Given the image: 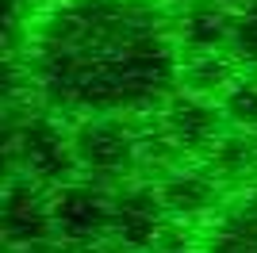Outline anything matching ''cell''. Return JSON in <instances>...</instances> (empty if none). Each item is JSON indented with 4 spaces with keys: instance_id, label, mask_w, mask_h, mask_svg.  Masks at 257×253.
<instances>
[{
    "instance_id": "obj_19",
    "label": "cell",
    "mask_w": 257,
    "mask_h": 253,
    "mask_svg": "<svg viewBox=\"0 0 257 253\" xmlns=\"http://www.w3.org/2000/svg\"><path fill=\"white\" fill-rule=\"evenodd\" d=\"M92 253H127V249H119V245H100V249H92Z\"/></svg>"
},
{
    "instance_id": "obj_13",
    "label": "cell",
    "mask_w": 257,
    "mask_h": 253,
    "mask_svg": "<svg viewBox=\"0 0 257 253\" xmlns=\"http://www.w3.org/2000/svg\"><path fill=\"white\" fill-rule=\"evenodd\" d=\"M219 107H223V115H226L230 126L253 135L257 131V77H238V81L223 92Z\"/></svg>"
},
{
    "instance_id": "obj_20",
    "label": "cell",
    "mask_w": 257,
    "mask_h": 253,
    "mask_svg": "<svg viewBox=\"0 0 257 253\" xmlns=\"http://www.w3.org/2000/svg\"><path fill=\"white\" fill-rule=\"evenodd\" d=\"M31 4H46V8H54V4H62V0H27V8Z\"/></svg>"
},
{
    "instance_id": "obj_14",
    "label": "cell",
    "mask_w": 257,
    "mask_h": 253,
    "mask_svg": "<svg viewBox=\"0 0 257 253\" xmlns=\"http://www.w3.org/2000/svg\"><path fill=\"white\" fill-rule=\"evenodd\" d=\"M230 54L238 62L257 65V0L249 8L234 12V35H230Z\"/></svg>"
},
{
    "instance_id": "obj_18",
    "label": "cell",
    "mask_w": 257,
    "mask_h": 253,
    "mask_svg": "<svg viewBox=\"0 0 257 253\" xmlns=\"http://www.w3.org/2000/svg\"><path fill=\"white\" fill-rule=\"evenodd\" d=\"M158 4H165V8H184V4H192V0H158Z\"/></svg>"
},
{
    "instance_id": "obj_2",
    "label": "cell",
    "mask_w": 257,
    "mask_h": 253,
    "mask_svg": "<svg viewBox=\"0 0 257 253\" xmlns=\"http://www.w3.org/2000/svg\"><path fill=\"white\" fill-rule=\"evenodd\" d=\"M8 158L16 173L39 180L50 192L77 180L81 169L73 154V131H65L50 111H31L8 126Z\"/></svg>"
},
{
    "instance_id": "obj_1",
    "label": "cell",
    "mask_w": 257,
    "mask_h": 253,
    "mask_svg": "<svg viewBox=\"0 0 257 253\" xmlns=\"http://www.w3.org/2000/svg\"><path fill=\"white\" fill-rule=\"evenodd\" d=\"M31 77L50 111L142 115L181 84V42L158 0H62L27 27Z\"/></svg>"
},
{
    "instance_id": "obj_10",
    "label": "cell",
    "mask_w": 257,
    "mask_h": 253,
    "mask_svg": "<svg viewBox=\"0 0 257 253\" xmlns=\"http://www.w3.org/2000/svg\"><path fill=\"white\" fill-rule=\"evenodd\" d=\"M200 253H257V188L223 203L200 242Z\"/></svg>"
},
{
    "instance_id": "obj_6",
    "label": "cell",
    "mask_w": 257,
    "mask_h": 253,
    "mask_svg": "<svg viewBox=\"0 0 257 253\" xmlns=\"http://www.w3.org/2000/svg\"><path fill=\"white\" fill-rule=\"evenodd\" d=\"M0 226L8 249L39 245L54 238V192L39 180L12 173L4 184V203H0Z\"/></svg>"
},
{
    "instance_id": "obj_16",
    "label": "cell",
    "mask_w": 257,
    "mask_h": 253,
    "mask_svg": "<svg viewBox=\"0 0 257 253\" xmlns=\"http://www.w3.org/2000/svg\"><path fill=\"white\" fill-rule=\"evenodd\" d=\"M8 253H73L65 242H39V245H23V249H8Z\"/></svg>"
},
{
    "instance_id": "obj_3",
    "label": "cell",
    "mask_w": 257,
    "mask_h": 253,
    "mask_svg": "<svg viewBox=\"0 0 257 253\" xmlns=\"http://www.w3.org/2000/svg\"><path fill=\"white\" fill-rule=\"evenodd\" d=\"M77 165L92 177H131L142 165V131L123 115H88L73 126Z\"/></svg>"
},
{
    "instance_id": "obj_4",
    "label": "cell",
    "mask_w": 257,
    "mask_h": 253,
    "mask_svg": "<svg viewBox=\"0 0 257 253\" xmlns=\"http://www.w3.org/2000/svg\"><path fill=\"white\" fill-rule=\"evenodd\" d=\"M111 203L115 192L96 180H69L54 188V238L69 249H100V242L111 238Z\"/></svg>"
},
{
    "instance_id": "obj_11",
    "label": "cell",
    "mask_w": 257,
    "mask_h": 253,
    "mask_svg": "<svg viewBox=\"0 0 257 253\" xmlns=\"http://www.w3.org/2000/svg\"><path fill=\"white\" fill-rule=\"evenodd\" d=\"M238 58L230 50H200L181 58V92L204 96V100H223V92L238 81Z\"/></svg>"
},
{
    "instance_id": "obj_8",
    "label": "cell",
    "mask_w": 257,
    "mask_h": 253,
    "mask_svg": "<svg viewBox=\"0 0 257 253\" xmlns=\"http://www.w3.org/2000/svg\"><path fill=\"white\" fill-rule=\"evenodd\" d=\"M158 192L173 222H192L223 211V180L211 169H173L165 173Z\"/></svg>"
},
{
    "instance_id": "obj_7",
    "label": "cell",
    "mask_w": 257,
    "mask_h": 253,
    "mask_svg": "<svg viewBox=\"0 0 257 253\" xmlns=\"http://www.w3.org/2000/svg\"><path fill=\"white\" fill-rule=\"evenodd\" d=\"M169 226L165 203H161L158 184H127L115 192L111 203V238L127 253H146Z\"/></svg>"
},
{
    "instance_id": "obj_9",
    "label": "cell",
    "mask_w": 257,
    "mask_h": 253,
    "mask_svg": "<svg viewBox=\"0 0 257 253\" xmlns=\"http://www.w3.org/2000/svg\"><path fill=\"white\" fill-rule=\"evenodd\" d=\"M173 23H177V42H181V50H184V46H188V54L230 50L234 12L223 8L219 0H192V4L177 8Z\"/></svg>"
},
{
    "instance_id": "obj_15",
    "label": "cell",
    "mask_w": 257,
    "mask_h": 253,
    "mask_svg": "<svg viewBox=\"0 0 257 253\" xmlns=\"http://www.w3.org/2000/svg\"><path fill=\"white\" fill-rule=\"evenodd\" d=\"M146 253H200V245H192V242H188V234H181V230H177V222L169 219V226L161 230V238Z\"/></svg>"
},
{
    "instance_id": "obj_17",
    "label": "cell",
    "mask_w": 257,
    "mask_h": 253,
    "mask_svg": "<svg viewBox=\"0 0 257 253\" xmlns=\"http://www.w3.org/2000/svg\"><path fill=\"white\" fill-rule=\"evenodd\" d=\"M219 4H223V8H230V12H242V8H249L253 0H219Z\"/></svg>"
},
{
    "instance_id": "obj_12",
    "label": "cell",
    "mask_w": 257,
    "mask_h": 253,
    "mask_svg": "<svg viewBox=\"0 0 257 253\" xmlns=\"http://www.w3.org/2000/svg\"><path fill=\"white\" fill-rule=\"evenodd\" d=\"M207 161L219 180H242L246 173H257V142L246 135H226Z\"/></svg>"
},
{
    "instance_id": "obj_5",
    "label": "cell",
    "mask_w": 257,
    "mask_h": 253,
    "mask_svg": "<svg viewBox=\"0 0 257 253\" xmlns=\"http://www.w3.org/2000/svg\"><path fill=\"white\" fill-rule=\"evenodd\" d=\"M223 107L215 100H204V96H188V92H173L165 104H161L158 126L161 135L169 138V146L184 158H211L215 146L223 142Z\"/></svg>"
}]
</instances>
